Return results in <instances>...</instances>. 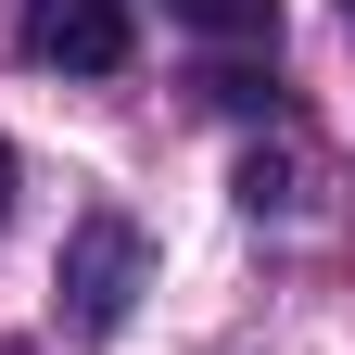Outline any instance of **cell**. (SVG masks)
<instances>
[{
  "mask_svg": "<svg viewBox=\"0 0 355 355\" xmlns=\"http://www.w3.org/2000/svg\"><path fill=\"white\" fill-rule=\"evenodd\" d=\"M140 279H153V241H140V216L89 203L76 229H64V266H51L64 318H76V330H127V304H140Z\"/></svg>",
  "mask_w": 355,
  "mask_h": 355,
  "instance_id": "6da1fadb",
  "label": "cell"
},
{
  "mask_svg": "<svg viewBox=\"0 0 355 355\" xmlns=\"http://www.w3.org/2000/svg\"><path fill=\"white\" fill-rule=\"evenodd\" d=\"M26 51L64 64V76H114L127 64V0H38V13H26Z\"/></svg>",
  "mask_w": 355,
  "mask_h": 355,
  "instance_id": "7a4b0ae2",
  "label": "cell"
},
{
  "mask_svg": "<svg viewBox=\"0 0 355 355\" xmlns=\"http://www.w3.org/2000/svg\"><path fill=\"white\" fill-rule=\"evenodd\" d=\"M178 26L241 38V51H279V0H178Z\"/></svg>",
  "mask_w": 355,
  "mask_h": 355,
  "instance_id": "3957f363",
  "label": "cell"
},
{
  "mask_svg": "<svg viewBox=\"0 0 355 355\" xmlns=\"http://www.w3.org/2000/svg\"><path fill=\"white\" fill-rule=\"evenodd\" d=\"M229 191L254 203V216H292V153H241V178Z\"/></svg>",
  "mask_w": 355,
  "mask_h": 355,
  "instance_id": "277c9868",
  "label": "cell"
},
{
  "mask_svg": "<svg viewBox=\"0 0 355 355\" xmlns=\"http://www.w3.org/2000/svg\"><path fill=\"white\" fill-rule=\"evenodd\" d=\"M0 216H13V153H0Z\"/></svg>",
  "mask_w": 355,
  "mask_h": 355,
  "instance_id": "5b68a950",
  "label": "cell"
},
{
  "mask_svg": "<svg viewBox=\"0 0 355 355\" xmlns=\"http://www.w3.org/2000/svg\"><path fill=\"white\" fill-rule=\"evenodd\" d=\"M0 355H26V343H0Z\"/></svg>",
  "mask_w": 355,
  "mask_h": 355,
  "instance_id": "8992f818",
  "label": "cell"
},
{
  "mask_svg": "<svg viewBox=\"0 0 355 355\" xmlns=\"http://www.w3.org/2000/svg\"><path fill=\"white\" fill-rule=\"evenodd\" d=\"M343 13H355V0H343Z\"/></svg>",
  "mask_w": 355,
  "mask_h": 355,
  "instance_id": "52a82bcc",
  "label": "cell"
}]
</instances>
